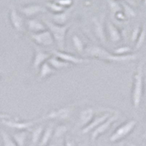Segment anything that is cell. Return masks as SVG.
<instances>
[{"instance_id":"6da1fadb","label":"cell","mask_w":146,"mask_h":146,"mask_svg":"<svg viewBox=\"0 0 146 146\" xmlns=\"http://www.w3.org/2000/svg\"><path fill=\"white\" fill-rule=\"evenodd\" d=\"M85 51L91 57L96 58L97 59L102 60L105 62H129L135 60L137 57V54H127L124 56H117L114 53H112L100 46L92 45L89 46L85 49Z\"/></svg>"},{"instance_id":"7a4b0ae2","label":"cell","mask_w":146,"mask_h":146,"mask_svg":"<svg viewBox=\"0 0 146 146\" xmlns=\"http://www.w3.org/2000/svg\"><path fill=\"white\" fill-rule=\"evenodd\" d=\"M143 64L140 63L137 68L134 75L132 91H131V102L133 107L137 109L141 103L143 95Z\"/></svg>"},{"instance_id":"3957f363","label":"cell","mask_w":146,"mask_h":146,"mask_svg":"<svg viewBox=\"0 0 146 146\" xmlns=\"http://www.w3.org/2000/svg\"><path fill=\"white\" fill-rule=\"evenodd\" d=\"M45 25L48 28L49 32L53 36L54 42H56L58 49L61 51H63L65 46V38L66 34L70 28V25H58L50 21H44Z\"/></svg>"},{"instance_id":"277c9868","label":"cell","mask_w":146,"mask_h":146,"mask_svg":"<svg viewBox=\"0 0 146 146\" xmlns=\"http://www.w3.org/2000/svg\"><path fill=\"white\" fill-rule=\"evenodd\" d=\"M136 125L137 121L135 120H129L123 124L120 125L110 135L109 138L110 142L117 143L121 139H123L133 131Z\"/></svg>"},{"instance_id":"5b68a950","label":"cell","mask_w":146,"mask_h":146,"mask_svg":"<svg viewBox=\"0 0 146 146\" xmlns=\"http://www.w3.org/2000/svg\"><path fill=\"white\" fill-rule=\"evenodd\" d=\"M118 118H119V113L118 111L113 112V114L108 119L105 120L103 123H102L100 126H97L95 129L92 131L91 134V141L94 142L100 135L108 131L110 127L111 126V125L114 123L115 121H116L118 119Z\"/></svg>"},{"instance_id":"8992f818","label":"cell","mask_w":146,"mask_h":146,"mask_svg":"<svg viewBox=\"0 0 146 146\" xmlns=\"http://www.w3.org/2000/svg\"><path fill=\"white\" fill-rule=\"evenodd\" d=\"M42 121V118H40L38 119L31 120V121H20L17 120L10 119H3L2 120V124L5 126L10 127L11 129L19 130V131H26L28 129L33 126L35 123H38L40 121Z\"/></svg>"},{"instance_id":"52a82bcc","label":"cell","mask_w":146,"mask_h":146,"mask_svg":"<svg viewBox=\"0 0 146 146\" xmlns=\"http://www.w3.org/2000/svg\"><path fill=\"white\" fill-rule=\"evenodd\" d=\"M30 37L37 45H42V46H50L54 43L53 36L49 32V30L47 29L38 33H31Z\"/></svg>"},{"instance_id":"ba28073f","label":"cell","mask_w":146,"mask_h":146,"mask_svg":"<svg viewBox=\"0 0 146 146\" xmlns=\"http://www.w3.org/2000/svg\"><path fill=\"white\" fill-rule=\"evenodd\" d=\"M94 23V28L96 37L102 42L105 43L107 42V36L105 29V15H102L100 17H94L92 18Z\"/></svg>"},{"instance_id":"9c48e42d","label":"cell","mask_w":146,"mask_h":146,"mask_svg":"<svg viewBox=\"0 0 146 146\" xmlns=\"http://www.w3.org/2000/svg\"><path fill=\"white\" fill-rule=\"evenodd\" d=\"M52 53L53 56L59 59L62 60L64 62H66L69 64H80L86 63V62H89V60L85 59V58H80L76 56L72 55L69 53H66V52L61 51V50H53Z\"/></svg>"},{"instance_id":"30bf717a","label":"cell","mask_w":146,"mask_h":146,"mask_svg":"<svg viewBox=\"0 0 146 146\" xmlns=\"http://www.w3.org/2000/svg\"><path fill=\"white\" fill-rule=\"evenodd\" d=\"M72 113L71 107H65V108H59V109L51 110L45 115L42 117V120L47 119H58L65 120L70 116Z\"/></svg>"},{"instance_id":"8fae6325","label":"cell","mask_w":146,"mask_h":146,"mask_svg":"<svg viewBox=\"0 0 146 146\" xmlns=\"http://www.w3.org/2000/svg\"><path fill=\"white\" fill-rule=\"evenodd\" d=\"M111 115L112 114L107 112V113H103L102 115H99L97 116H95L94 118V119L86 126H85L84 128L82 129L81 133L83 134V135H85V134H87V133L90 132V131H93L97 126H99L102 123H103L105 120L108 119Z\"/></svg>"},{"instance_id":"7c38bea8","label":"cell","mask_w":146,"mask_h":146,"mask_svg":"<svg viewBox=\"0 0 146 146\" xmlns=\"http://www.w3.org/2000/svg\"><path fill=\"white\" fill-rule=\"evenodd\" d=\"M51 56H52L50 53L42 51L38 48H35V56H34L33 62H32L33 68L35 70H37L39 67L41 66L42 64L48 62V60Z\"/></svg>"},{"instance_id":"4fadbf2b","label":"cell","mask_w":146,"mask_h":146,"mask_svg":"<svg viewBox=\"0 0 146 146\" xmlns=\"http://www.w3.org/2000/svg\"><path fill=\"white\" fill-rule=\"evenodd\" d=\"M95 117V110L93 108L83 109L79 114V126L84 128L91 122Z\"/></svg>"},{"instance_id":"5bb4252c","label":"cell","mask_w":146,"mask_h":146,"mask_svg":"<svg viewBox=\"0 0 146 146\" xmlns=\"http://www.w3.org/2000/svg\"><path fill=\"white\" fill-rule=\"evenodd\" d=\"M10 20L12 26L17 31H23V19L15 8L11 7L10 11Z\"/></svg>"},{"instance_id":"9a60e30c","label":"cell","mask_w":146,"mask_h":146,"mask_svg":"<svg viewBox=\"0 0 146 146\" xmlns=\"http://www.w3.org/2000/svg\"><path fill=\"white\" fill-rule=\"evenodd\" d=\"M23 15H25L27 17H31L36 15L40 13H45L47 11L46 9L42 7L40 5L36 4H31V5H26L24 7H21L20 8Z\"/></svg>"},{"instance_id":"2e32d148","label":"cell","mask_w":146,"mask_h":146,"mask_svg":"<svg viewBox=\"0 0 146 146\" xmlns=\"http://www.w3.org/2000/svg\"><path fill=\"white\" fill-rule=\"evenodd\" d=\"M106 29L109 35L110 40L113 42H118L121 40V32L112 23L111 21H108L106 24Z\"/></svg>"},{"instance_id":"e0dca14e","label":"cell","mask_w":146,"mask_h":146,"mask_svg":"<svg viewBox=\"0 0 146 146\" xmlns=\"http://www.w3.org/2000/svg\"><path fill=\"white\" fill-rule=\"evenodd\" d=\"M27 28L32 33H38L46 30V27L43 23H42L37 19L30 18L27 21Z\"/></svg>"},{"instance_id":"ac0fdd59","label":"cell","mask_w":146,"mask_h":146,"mask_svg":"<svg viewBox=\"0 0 146 146\" xmlns=\"http://www.w3.org/2000/svg\"><path fill=\"white\" fill-rule=\"evenodd\" d=\"M70 15V10H64L58 13L53 14V20L54 23L58 25H65V23L68 21Z\"/></svg>"},{"instance_id":"d6986e66","label":"cell","mask_w":146,"mask_h":146,"mask_svg":"<svg viewBox=\"0 0 146 146\" xmlns=\"http://www.w3.org/2000/svg\"><path fill=\"white\" fill-rule=\"evenodd\" d=\"M12 138L17 146H25L27 139L28 138V132L27 131H19L15 133Z\"/></svg>"},{"instance_id":"ffe728a7","label":"cell","mask_w":146,"mask_h":146,"mask_svg":"<svg viewBox=\"0 0 146 146\" xmlns=\"http://www.w3.org/2000/svg\"><path fill=\"white\" fill-rule=\"evenodd\" d=\"M48 63L55 70L66 68V67H68V66H70V64L66 63V62L59 59V58L54 56H51L48 60Z\"/></svg>"},{"instance_id":"44dd1931","label":"cell","mask_w":146,"mask_h":146,"mask_svg":"<svg viewBox=\"0 0 146 146\" xmlns=\"http://www.w3.org/2000/svg\"><path fill=\"white\" fill-rule=\"evenodd\" d=\"M53 135V129L52 126H48V127L43 131V133L42 135L41 139L39 143L40 146H46L48 143H49L50 139H51L52 136Z\"/></svg>"},{"instance_id":"7402d4cb","label":"cell","mask_w":146,"mask_h":146,"mask_svg":"<svg viewBox=\"0 0 146 146\" xmlns=\"http://www.w3.org/2000/svg\"><path fill=\"white\" fill-rule=\"evenodd\" d=\"M56 70L50 66L48 62H45L41 65L40 70V79H44L48 77L49 75H51L52 74L55 73Z\"/></svg>"},{"instance_id":"603a6c76","label":"cell","mask_w":146,"mask_h":146,"mask_svg":"<svg viewBox=\"0 0 146 146\" xmlns=\"http://www.w3.org/2000/svg\"><path fill=\"white\" fill-rule=\"evenodd\" d=\"M43 126L40 125L37 126L32 131V142L33 144H37L40 143V140L41 139L42 135L43 133Z\"/></svg>"},{"instance_id":"cb8c5ba5","label":"cell","mask_w":146,"mask_h":146,"mask_svg":"<svg viewBox=\"0 0 146 146\" xmlns=\"http://www.w3.org/2000/svg\"><path fill=\"white\" fill-rule=\"evenodd\" d=\"M72 43L75 48L76 49L77 51L81 52L84 51L85 50V47H84V43L82 41L81 39L76 35H74L72 37Z\"/></svg>"},{"instance_id":"d4e9b609","label":"cell","mask_w":146,"mask_h":146,"mask_svg":"<svg viewBox=\"0 0 146 146\" xmlns=\"http://www.w3.org/2000/svg\"><path fill=\"white\" fill-rule=\"evenodd\" d=\"M1 136H2L3 146H17L13 138L9 135L8 133L4 130L1 131Z\"/></svg>"},{"instance_id":"484cf974","label":"cell","mask_w":146,"mask_h":146,"mask_svg":"<svg viewBox=\"0 0 146 146\" xmlns=\"http://www.w3.org/2000/svg\"><path fill=\"white\" fill-rule=\"evenodd\" d=\"M121 7H122V10L123 11V13L125 16H126V17L133 18V17L136 16V13L129 4H127L126 2H122L121 3Z\"/></svg>"},{"instance_id":"4316f807","label":"cell","mask_w":146,"mask_h":146,"mask_svg":"<svg viewBox=\"0 0 146 146\" xmlns=\"http://www.w3.org/2000/svg\"><path fill=\"white\" fill-rule=\"evenodd\" d=\"M146 37V29L145 27H143V29L140 30V32L139 34L137 39L136 40V44H135V49L137 50L141 48L142 45L144 43Z\"/></svg>"},{"instance_id":"83f0119b","label":"cell","mask_w":146,"mask_h":146,"mask_svg":"<svg viewBox=\"0 0 146 146\" xmlns=\"http://www.w3.org/2000/svg\"><path fill=\"white\" fill-rule=\"evenodd\" d=\"M46 7L55 13H58L64 11V8L58 5L56 2H46Z\"/></svg>"},{"instance_id":"f1b7e54d","label":"cell","mask_w":146,"mask_h":146,"mask_svg":"<svg viewBox=\"0 0 146 146\" xmlns=\"http://www.w3.org/2000/svg\"><path fill=\"white\" fill-rule=\"evenodd\" d=\"M68 128L65 125H59L55 128V130H53V136L55 138H60L62 137L65 133L67 131Z\"/></svg>"},{"instance_id":"f546056e","label":"cell","mask_w":146,"mask_h":146,"mask_svg":"<svg viewBox=\"0 0 146 146\" xmlns=\"http://www.w3.org/2000/svg\"><path fill=\"white\" fill-rule=\"evenodd\" d=\"M108 7H109L110 11L114 14H116L118 12L122 11V7L118 2H114V1H108Z\"/></svg>"},{"instance_id":"4dcf8cb0","label":"cell","mask_w":146,"mask_h":146,"mask_svg":"<svg viewBox=\"0 0 146 146\" xmlns=\"http://www.w3.org/2000/svg\"><path fill=\"white\" fill-rule=\"evenodd\" d=\"M131 51V49L129 46H122L120 48H116L114 50V54L117 56H124L127 55L128 53H130Z\"/></svg>"},{"instance_id":"1f68e13d","label":"cell","mask_w":146,"mask_h":146,"mask_svg":"<svg viewBox=\"0 0 146 146\" xmlns=\"http://www.w3.org/2000/svg\"><path fill=\"white\" fill-rule=\"evenodd\" d=\"M140 32V29H139V27L138 26H137L134 30H133L132 33H131V40L132 42H136L138 36H139V34Z\"/></svg>"},{"instance_id":"d6a6232c","label":"cell","mask_w":146,"mask_h":146,"mask_svg":"<svg viewBox=\"0 0 146 146\" xmlns=\"http://www.w3.org/2000/svg\"><path fill=\"white\" fill-rule=\"evenodd\" d=\"M57 3L59 5H61L62 7H63L64 8L67 7H70L72 5V1H70V0H63V1H57Z\"/></svg>"},{"instance_id":"836d02e7","label":"cell","mask_w":146,"mask_h":146,"mask_svg":"<svg viewBox=\"0 0 146 146\" xmlns=\"http://www.w3.org/2000/svg\"><path fill=\"white\" fill-rule=\"evenodd\" d=\"M115 15L116 18H118V19H119V20H124V19H126V16H125V15L123 14V13L122 11L118 12V13H117L115 14Z\"/></svg>"},{"instance_id":"e575fe53","label":"cell","mask_w":146,"mask_h":146,"mask_svg":"<svg viewBox=\"0 0 146 146\" xmlns=\"http://www.w3.org/2000/svg\"><path fill=\"white\" fill-rule=\"evenodd\" d=\"M64 146H76L75 145V143H74L72 140H70V139H66L64 142Z\"/></svg>"},{"instance_id":"d590c367","label":"cell","mask_w":146,"mask_h":146,"mask_svg":"<svg viewBox=\"0 0 146 146\" xmlns=\"http://www.w3.org/2000/svg\"><path fill=\"white\" fill-rule=\"evenodd\" d=\"M10 115L7 114H5V113H0V119H10Z\"/></svg>"},{"instance_id":"8d00e7d4","label":"cell","mask_w":146,"mask_h":146,"mask_svg":"<svg viewBox=\"0 0 146 146\" xmlns=\"http://www.w3.org/2000/svg\"><path fill=\"white\" fill-rule=\"evenodd\" d=\"M125 146H137L136 144L135 143H127L126 145Z\"/></svg>"},{"instance_id":"74e56055","label":"cell","mask_w":146,"mask_h":146,"mask_svg":"<svg viewBox=\"0 0 146 146\" xmlns=\"http://www.w3.org/2000/svg\"><path fill=\"white\" fill-rule=\"evenodd\" d=\"M46 146H56V145H55L54 144H50V145H47Z\"/></svg>"},{"instance_id":"f35d334b","label":"cell","mask_w":146,"mask_h":146,"mask_svg":"<svg viewBox=\"0 0 146 146\" xmlns=\"http://www.w3.org/2000/svg\"><path fill=\"white\" fill-rule=\"evenodd\" d=\"M144 137H146V131H145V133L144 134Z\"/></svg>"},{"instance_id":"ab89813d","label":"cell","mask_w":146,"mask_h":146,"mask_svg":"<svg viewBox=\"0 0 146 146\" xmlns=\"http://www.w3.org/2000/svg\"><path fill=\"white\" fill-rule=\"evenodd\" d=\"M121 146H125V145H123V144H122V145H121Z\"/></svg>"},{"instance_id":"60d3db41","label":"cell","mask_w":146,"mask_h":146,"mask_svg":"<svg viewBox=\"0 0 146 146\" xmlns=\"http://www.w3.org/2000/svg\"><path fill=\"white\" fill-rule=\"evenodd\" d=\"M62 146H64V145H62Z\"/></svg>"},{"instance_id":"b9f144b4","label":"cell","mask_w":146,"mask_h":146,"mask_svg":"<svg viewBox=\"0 0 146 146\" xmlns=\"http://www.w3.org/2000/svg\"><path fill=\"white\" fill-rule=\"evenodd\" d=\"M145 146H146V145H145Z\"/></svg>"}]
</instances>
